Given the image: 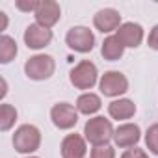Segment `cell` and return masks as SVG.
Listing matches in <instances>:
<instances>
[{
  "label": "cell",
  "instance_id": "277c9868",
  "mask_svg": "<svg viewBox=\"0 0 158 158\" xmlns=\"http://www.w3.org/2000/svg\"><path fill=\"white\" fill-rule=\"evenodd\" d=\"M56 71V61L48 54H35L24 63V73L30 80H48Z\"/></svg>",
  "mask_w": 158,
  "mask_h": 158
},
{
  "label": "cell",
  "instance_id": "ac0fdd59",
  "mask_svg": "<svg viewBox=\"0 0 158 158\" xmlns=\"http://www.w3.org/2000/svg\"><path fill=\"white\" fill-rule=\"evenodd\" d=\"M15 121H17V110H15V106L4 102L2 106H0V130L8 132L15 125Z\"/></svg>",
  "mask_w": 158,
  "mask_h": 158
},
{
  "label": "cell",
  "instance_id": "5bb4252c",
  "mask_svg": "<svg viewBox=\"0 0 158 158\" xmlns=\"http://www.w3.org/2000/svg\"><path fill=\"white\" fill-rule=\"evenodd\" d=\"M108 114L112 119H117V121H125V119H130L134 117L136 114V104L130 101V99H115L108 104Z\"/></svg>",
  "mask_w": 158,
  "mask_h": 158
},
{
  "label": "cell",
  "instance_id": "ffe728a7",
  "mask_svg": "<svg viewBox=\"0 0 158 158\" xmlns=\"http://www.w3.org/2000/svg\"><path fill=\"white\" fill-rule=\"evenodd\" d=\"M89 158H115V149L108 143V145H97L91 149Z\"/></svg>",
  "mask_w": 158,
  "mask_h": 158
},
{
  "label": "cell",
  "instance_id": "d6986e66",
  "mask_svg": "<svg viewBox=\"0 0 158 158\" xmlns=\"http://www.w3.org/2000/svg\"><path fill=\"white\" fill-rule=\"evenodd\" d=\"M145 143H147V149L158 156V123L151 125L145 132Z\"/></svg>",
  "mask_w": 158,
  "mask_h": 158
},
{
  "label": "cell",
  "instance_id": "d4e9b609",
  "mask_svg": "<svg viewBox=\"0 0 158 158\" xmlns=\"http://www.w3.org/2000/svg\"><path fill=\"white\" fill-rule=\"evenodd\" d=\"M2 91H0V99H4L6 97V93H8V82H6V78H2Z\"/></svg>",
  "mask_w": 158,
  "mask_h": 158
},
{
  "label": "cell",
  "instance_id": "44dd1931",
  "mask_svg": "<svg viewBox=\"0 0 158 158\" xmlns=\"http://www.w3.org/2000/svg\"><path fill=\"white\" fill-rule=\"evenodd\" d=\"M39 2L41 0H17L15 2V8L21 10V11H26V13H35V10L39 8Z\"/></svg>",
  "mask_w": 158,
  "mask_h": 158
},
{
  "label": "cell",
  "instance_id": "484cf974",
  "mask_svg": "<svg viewBox=\"0 0 158 158\" xmlns=\"http://www.w3.org/2000/svg\"><path fill=\"white\" fill-rule=\"evenodd\" d=\"M26 158H39V156H26Z\"/></svg>",
  "mask_w": 158,
  "mask_h": 158
},
{
  "label": "cell",
  "instance_id": "cb8c5ba5",
  "mask_svg": "<svg viewBox=\"0 0 158 158\" xmlns=\"http://www.w3.org/2000/svg\"><path fill=\"white\" fill-rule=\"evenodd\" d=\"M6 28H8V15L0 11V32H6Z\"/></svg>",
  "mask_w": 158,
  "mask_h": 158
},
{
  "label": "cell",
  "instance_id": "30bf717a",
  "mask_svg": "<svg viewBox=\"0 0 158 158\" xmlns=\"http://www.w3.org/2000/svg\"><path fill=\"white\" fill-rule=\"evenodd\" d=\"M141 138V130L136 123H123L114 132V141L119 149H130L134 147Z\"/></svg>",
  "mask_w": 158,
  "mask_h": 158
},
{
  "label": "cell",
  "instance_id": "e0dca14e",
  "mask_svg": "<svg viewBox=\"0 0 158 158\" xmlns=\"http://www.w3.org/2000/svg\"><path fill=\"white\" fill-rule=\"evenodd\" d=\"M15 56H17V43H15L13 37L4 34L2 37H0V61L10 63Z\"/></svg>",
  "mask_w": 158,
  "mask_h": 158
},
{
  "label": "cell",
  "instance_id": "9c48e42d",
  "mask_svg": "<svg viewBox=\"0 0 158 158\" xmlns=\"http://www.w3.org/2000/svg\"><path fill=\"white\" fill-rule=\"evenodd\" d=\"M50 41H52V30L50 28H45V26L34 23L24 30V43L32 50L45 48L47 45H50Z\"/></svg>",
  "mask_w": 158,
  "mask_h": 158
},
{
  "label": "cell",
  "instance_id": "5b68a950",
  "mask_svg": "<svg viewBox=\"0 0 158 158\" xmlns=\"http://www.w3.org/2000/svg\"><path fill=\"white\" fill-rule=\"evenodd\" d=\"M65 43H67V47L71 50L86 54V52L93 50V47H95V35L86 26H73L67 32V35H65Z\"/></svg>",
  "mask_w": 158,
  "mask_h": 158
},
{
  "label": "cell",
  "instance_id": "9a60e30c",
  "mask_svg": "<svg viewBox=\"0 0 158 158\" xmlns=\"http://www.w3.org/2000/svg\"><path fill=\"white\" fill-rule=\"evenodd\" d=\"M76 110H78V114H84V115H93V114H97L99 110H101V106H102V101H101V97L97 95V93H91V91H88V93H82L80 97L76 99Z\"/></svg>",
  "mask_w": 158,
  "mask_h": 158
},
{
  "label": "cell",
  "instance_id": "ba28073f",
  "mask_svg": "<svg viewBox=\"0 0 158 158\" xmlns=\"http://www.w3.org/2000/svg\"><path fill=\"white\" fill-rule=\"evenodd\" d=\"M34 17H35L37 24H41L45 28H52L61 19V8H60L58 2H54V0H41L39 8L34 13Z\"/></svg>",
  "mask_w": 158,
  "mask_h": 158
},
{
  "label": "cell",
  "instance_id": "2e32d148",
  "mask_svg": "<svg viewBox=\"0 0 158 158\" xmlns=\"http://www.w3.org/2000/svg\"><path fill=\"white\" fill-rule=\"evenodd\" d=\"M125 52V45L119 41L117 35H108L102 43V48H101V54L104 60L108 61H117Z\"/></svg>",
  "mask_w": 158,
  "mask_h": 158
},
{
  "label": "cell",
  "instance_id": "4fadbf2b",
  "mask_svg": "<svg viewBox=\"0 0 158 158\" xmlns=\"http://www.w3.org/2000/svg\"><path fill=\"white\" fill-rule=\"evenodd\" d=\"M115 35H117L119 41L125 45V48H127V47L138 48V47L141 45V41H143V28H141L138 23H123V24L119 26V30H117Z\"/></svg>",
  "mask_w": 158,
  "mask_h": 158
},
{
  "label": "cell",
  "instance_id": "52a82bcc",
  "mask_svg": "<svg viewBox=\"0 0 158 158\" xmlns=\"http://www.w3.org/2000/svg\"><path fill=\"white\" fill-rule=\"evenodd\" d=\"M50 119L56 128L69 130L78 123V110H76V106H73L69 102H58L50 110Z\"/></svg>",
  "mask_w": 158,
  "mask_h": 158
},
{
  "label": "cell",
  "instance_id": "8992f818",
  "mask_svg": "<svg viewBox=\"0 0 158 158\" xmlns=\"http://www.w3.org/2000/svg\"><path fill=\"white\" fill-rule=\"evenodd\" d=\"M99 89L104 97H121L128 91V78L119 71H108L101 76Z\"/></svg>",
  "mask_w": 158,
  "mask_h": 158
},
{
  "label": "cell",
  "instance_id": "7402d4cb",
  "mask_svg": "<svg viewBox=\"0 0 158 158\" xmlns=\"http://www.w3.org/2000/svg\"><path fill=\"white\" fill-rule=\"evenodd\" d=\"M121 158H149V154H147L143 149L134 147V149H127V151L121 154Z\"/></svg>",
  "mask_w": 158,
  "mask_h": 158
},
{
  "label": "cell",
  "instance_id": "603a6c76",
  "mask_svg": "<svg viewBox=\"0 0 158 158\" xmlns=\"http://www.w3.org/2000/svg\"><path fill=\"white\" fill-rule=\"evenodd\" d=\"M147 43H149V47H151L152 50H158V24H156V26H152V30H151V34H149Z\"/></svg>",
  "mask_w": 158,
  "mask_h": 158
},
{
  "label": "cell",
  "instance_id": "8fae6325",
  "mask_svg": "<svg viewBox=\"0 0 158 158\" xmlns=\"http://www.w3.org/2000/svg\"><path fill=\"white\" fill-rule=\"evenodd\" d=\"M93 24L99 32L102 34H110L114 30H119L121 26V13L114 8H104V10H99L93 17Z\"/></svg>",
  "mask_w": 158,
  "mask_h": 158
},
{
  "label": "cell",
  "instance_id": "6da1fadb",
  "mask_svg": "<svg viewBox=\"0 0 158 158\" xmlns=\"http://www.w3.org/2000/svg\"><path fill=\"white\" fill-rule=\"evenodd\" d=\"M114 132H115V128H114L112 121L102 115H95V117L88 119V123L84 127V138L93 147L108 145L110 139H114Z\"/></svg>",
  "mask_w": 158,
  "mask_h": 158
},
{
  "label": "cell",
  "instance_id": "7a4b0ae2",
  "mask_svg": "<svg viewBox=\"0 0 158 158\" xmlns=\"http://www.w3.org/2000/svg\"><path fill=\"white\" fill-rule=\"evenodd\" d=\"M41 145V132L34 125H21L13 134V147L21 154H32Z\"/></svg>",
  "mask_w": 158,
  "mask_h": 158
},
{
  "label": "cell",
  "instance_id": "7c38bea8",
  "mask_svg": "<svg viewBox=\"0 0 158 158\" xmlns=\"http://www.w3.org/2000/svg\"><path fill=\"white\" fill-rule=\"evenodd\" d=\"M60 149H61V158H84L88 152L86 138L80 134H67Z\"/></svg>",
  "mask_w": 158,
  "mask_h": 158
},
{
  "label": "cell",
  "instance_id": "3957f363",
  "mask_svg": "<svg viewBox=\"0 0 158 158\" xmlns=\"http://www.w3.org/2000/svg\"><path fill=\"white\" fill-rule=\"evenodd\" d=\"M69 78H71V84L76 89H91L97 84V78H99L97 65L89 60H82L71 69Z\"/></svg>",
  "mask_w": 158,
  "mask_h": 158
}]
</instances>
